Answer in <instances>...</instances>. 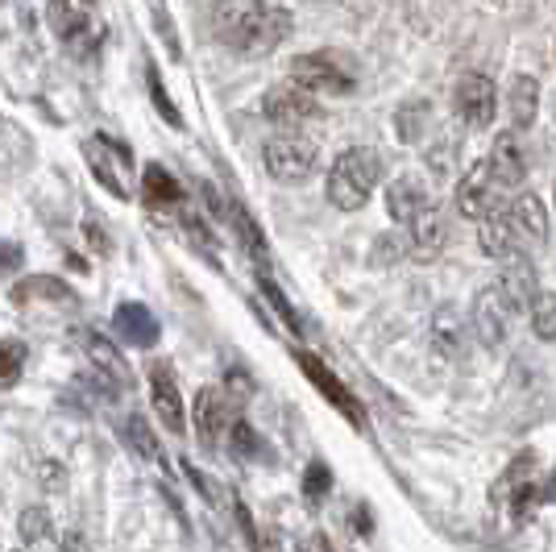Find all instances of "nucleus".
I'll return each mask as SVG.
<instances>
[{
	"label": "nucleus",
	"instance_id": "obj_1",
	"mask_svg": "<svg viewBox=\"0 0 556 552\" xmlns=\"http://www.w3.org/2000/svg\"><path fill=\"white\" fill-rule=\"evenodd\" d=\"M295 29L291 9L270 0H216L212 4V38L237 54H270Z\"/></svg>",
	"mask_w": 556,
	"mask_h": 552
},
{
	"label": "nucleus",
	"instance_id": "obj_2",
	"mask_svg": "<svg viewBox=\"0 0 556 552\" xmlns=\"http://www.w3.org/2000/svg\"><path fill=\"white\" fill-rule=\"evenodd\" d=\"M387 175V159L374 150V146H349L337 154V162L328 166L325 196L332 208L341 212H357V208L370 204L374 187L382 184Z\"/></svg>",
	"mask_w": 556,
	"mask_h": 552
},
{
	"label": "nucleus",
	"instance_id": "obj_3",
	"mask_svg": "<svg viewBox=\"0 0 556 552\" xmlns=\"http://www.w3.org/2000/svg\"><path fill=\"white\" fill-rule=\"evenodd\" d=\"M262 162L278 184H307L320 171V146L303 134H275L262 146Z\"/></svg>",
	"mask_w": 556,
	"mask_h": 552
},
{
	"label": "nucleus",
	"instance_id": "obj_4",
	"mask_svg": "<svg viewBox=\"0 0 556 552\" xmlns=\"http://www.w3.org/2000/svg\"><path fill=\"white\" fill-rule=\"evenodd\" d=\"M291 84L307 88L312 96H349L357 88V75L349 67V59L332 50H316V54L291 59Z\"/></svg>",
	"mask_w": 556,
	"mask_h": 552
},
{
	"label": "nucleus",
	"instance_id": "obj_5",
	"mask_svg": "<svg viewBox=\"0 0 556 552\" xmlns=\"http://www.w3.org/2000/svg\"><path fill=\"white\" fill-rule=\"evenodd\" d=\"M262 113L266 121H275L278 129H303V125H312V121H320L325 109H320V100L300 88V84H278L266 92L262 100Z\"/></svg>",
	"mask_w": 556,
	"mask_h": 552
},
{
	"label": "nucleus",
	"instance_id": "obj_6",
	"mask_svg": "<svg viewBox=\"0 0 556 552\" xmlns=\"http://www.w3.org/2000/svg\"><path fill=\"white\" fill-rule=\"evenodd\" d=\"M510 324H515V312H510L507 300L498 296V287H494V283L482 287L478 300H473V312H469V333L486 349H503L510 337Z\"/></svg>",
	"mask_w": 556,
	"mask_h": 552
},
{
	"label": "nucleus",
	"instance_id": "obj_7",
	"mask_svg": "<svg viewBox=\"0 0 556 552\" xmlns=\"http://www.w3.org/2000/svg\"><path fill=\"white\" fill-rule=\"evenodd\" d=\"M453 104H457V116L469 129H490L494 116H498V88H494L490 75L469 71V75H462V84L453 92Z\"/></svg>",
	"mask_w": 556,
	"mask_h": 552
},
{
	"label": "nucleus",
	"instance_id": "obj_8",
	"mask_svg": "<svg viewBox=\"0 0 556 552\" xmlns=\"http://www.w3.org/2000/svg\"><path fill=\"white\" fill-rule=\"evenodd\" d=\"M510 229H515V246L519 253H532L535 246L548 241V208L535 191H519L515 200L507 204Z\"/></svg>",
	"mask_w": 556,
	"mask_h": 552
},
{
	"label": "nucleus",
	"instance_id": "obj_9",
	"mask_svg": "<svg viewBox=\"0 0 556 552\" xmlns=\"http://www.w3.org/2000/svg\"><path fill=\"white\" fill-rule=\"evenodd\" d=\"M494 287H498V296L507 300V308L515 316H528V308L532 300L540 296V278H535V266L519 253V258H507L503 262V275L494 278Z\"/></svg>",
	"mask_w": 556,
	"mask_h": 552
},
{
	"label": "nucleus",
	"instance_id": "obj_10",
	"mask_svg": "<svg viewBox=\"0 0 556 552\" xmlns=\"http://www.w3.org/2000/svg\"><path fill=\"white\" fill-rule=\"evenodd\" d=\"M88 159H92L96 179L109 187L116 200H129V184H125V175H116V166H121V171H129V166H134V162H129V150L113 138H96V141H88Z\"/></svg>",
	"mask_w": 556,
	"mask_h": 552
},
{
	"label": "nucleus",
	"instance_id": "obj_11",
	"mask_svg": "<svg viewBox=\"0 0 556 552\" xmlns=\"http://www.w3.org/2000/svg\"><path fill=\"white\" fill-rule=\"evenodd\" d=\"M150 399H154V412H159L166 432L179 437L184 432V394H179V382H175L170 366H163V362L150 366Z\"/></svg>",
	"mask_w": 556,
	"mask_h": 552
},
{
	"label": "nucleus",
	"instance_id": "obj_12",
	"mask_svg": "<svg viewBox=\"0 0 556 552\" xmlns=\"http://www.w3.org/2000/svg\"><path fill=\"white\" fill-rule=\"evenodd\" d=\"M486 171L490 179H494V187H503V191L523 187V179H528V159H523V146H519L515 134H498V141H494V150H490L486 159Z\"/></svg>",
	"mask_w": 556,
	"mask_h": 552
},
{
	"label": "nucleus",
	"instance_id": "obj_13",
	"mask_svg": "<svg viewBox=\"0 0 556 552\" xmlns=\"http://www.w3.org/2000/svg\"><path fill=\"white\" fill-rule=\"evenodd\" d=\"M494 179H490L486 162H478L473 171H465V179L457 184V212L469 221H482L490 208H494Z\"/></svg>",
	"mask_w": 556,
	"mask_h": 552
},
{
	"label": "nucleus",
	"instance_id": "obj_14",
	"mask_svg": "<svg viewBox=\"0 0 556 552\" xmlns=\"http://www.w3.org/2000/svg\"><path fill=\"white\" fill-rule=\"evenodd\" d=\"M478 246L486 258L494 262H507V258H519V246H515V229H510V216L507 208H490L478 225ZM528 258V253H523Z\"/></svg>",
	"mask_w": 556,
	"mask_h": 552
},
{
	"label": "nucleus",
	"instance_id": "obj_15",
	"mask_svg": "<svg viewBox=\"0 0 556 552\" xmlns=\"http://www.w3.org/2000/svg\"><path fill=\"white\" fill-rule=\"evenodd\" d=\"M113 328L121 333V341H129V346H159V316L146 303H121L113 316Z\"/></svg>",
	"mask_w": 556,
	"mask_h": 552
},
{
	"label": "nucleus",
	"instance_id": "obj_16",
	"mask_svg": "<svg viewBox=\"0 0 556 552\" xmlns=\"http://www.w3.org/2000/svg\"><path fill=\"white\" fill-rule=\"evenodd\" d=\"M295 362H300L303 374H307V378H312V382L325 391V399L332 403V407H341V412H345L353 424H362V412H357L353 394L345 391V382H341V378H337V374H332V369H328L320 357H312V353H295Z\"/></svg>",
	"mask_w": 556,
	"mask_h": 552
},
{
	"label": "nucleus",
	"instance_id": "obj_17",
	"mask_svg": "<svg viewBox=\"0 0 556 552\" xmlns=\"http://www.w3.org/2000/svg\"><path fill=\"white\" fill-rule=\"evenodd\" d=\"M229 407H225V394L220 391H200L195 394V432L204 440V449H216L220 437L229 432Z\"/></svg>",
	"mask_w": 556,
	"mask_h": 552
},
{
	"label": "nucleus",
	"instance_id": "obj_18",
	"mask_svg": "<svg viewBox=\"0 0 556 552\" xmlns=\"http://www.w3.org/2000/svg\"><path fill=\"white\" fill-rule=\"evenodd\" d=\"M424 208H432L428 187L419 184V179H412V175H399L387 187V212H391V221H399V225H412Z\"/></svg>",
	"mask_w": 556,
	"mask_h": 552
},
{
	"label": "nucleus",
	"instance_id": "obj_19",
	"mask_svg": "<svg viewBox=\"0 0 556 552\" xmlns=\"http://www.w3.org/2000/svg\"><path fill=\"white\" fill-rule=\"evenodd\" d=\"M503 100H507L510 129H532L535 113H540V84L532 75H510Z\"/></svg>",
	"mask_w": 556,
	"mask_h": 552
},
{
	"label": "nucleus",
	"instance_id": "obj_20",
	"mask_svg": "<svg viewBox=\"0 0 556 552\" xmlns=\"http://www.w3.org/2000/svg\"><path fill=\"white\" fill-rule=\"evenodd\" d=\"M17 536H22V552H59L63 544L47 506H25L17 519Z\"/></svg>",
	"mask_w": 556,
	"mask_h": 552
},
{
	"label": "nucleus",
	"instance_id": "obj_21",
	"mask_svg": "<svg viewBox=\"0 0 556 552\" xmlns=\"http://www.w3.org/2000/svg\"><path fill=\"white\" fill-rule=\"evenodd\" d=\"M407 229H412V253L416 258H437L448 246V221H444L441 208H424Z\"/></svg>",
	"mask_w": 556,
	"mask_h": 552
},
{
	"label": "nucleus",
	"instance_id": "obj_22",
	"mask_svg": "<svg viewBox=\"0 0 556 552\" xmlns=\"http://www.w3.org/2000/svg\"><path fill=\"white\" fill-rule=\"evenodd\" d=\"M84 349H88V357H92V366L100 369V378H109L113 387H129V366H125V357H121V349L109 341V337H100V333H84Z\"/></svg>",
	"mask_w": 556,
	"mask_h": 552
},
{
	"label": "nucleus",
	"instance_id": "obj_23",
	"mask_svg": "<svg viewBox=\"0 0 556 552\" xmlns=\"http://www.w3.org/2000/svg\"><path fill=\"white\" fill-rule=\"evenodd\" d=\"M141 196H146V204L150 208H179L184 204V187L179 179L166 171V166H146V175H141Z\"/></svg>",
	"mask_w": 556,
	"mask_h": 552
},
{
	"label": "nucleus",
	"instance_id": "obj_24",
	"mask_svg": "<svg viewBox=\"0 0 556 552\" xmlns=\"http://www.w3.org/2000/svg\"><path fill=\"white\" fill-rule=\"evenodd\" d=\"M75 291H71L63 278L54 275H34V278H22L17 287H13V303H34V300H50V303H63L71 300Z\"/></svg>",
	"mask_w": 556,
	"mask_h": 552
},
{
	"label": "nucleus",
	"instance_id": "obj_25",
	"mask_svg": "<svg viewBox=\"0 0 556 552\" xmlns=\"http://www.w3.org/2000/svg\"><path fill=\"white\" fill-rule=\"evenodd\" d=\"M121 437H125V444L138 453V457L146 461H163V449H159V437L150 432V424L141 419V415H129L125 424H121Z\"/></svg>",
	"mask_w": 556,
	"mask_h": 552
},
{
	"label": "nucleus",
	"instance_id": "obj_26",
	"mask_svg": "<svg viewBox=\"0 0 556 552\" xmlns=\"http://www.w3.org/2000/svg\"><path fill=\"white\" fill-rule=\"evenodd\" d=\"M528 321H532V333L540 341H556V296L553 291H540L528 308Z\"/></svg>",
	"mask_w": 556,
	"mask_h": 552
},
{
	"label": "nucleus",
	"instance_id": "obj_27",
	"mask_svg": "<svg viewBox=\"0 0 556 552\" xmlns=\"http://www.w3.org/2000/svg\"><path fill=\"white\" fill-rule=\"evenodd\" d=\"M432 337H437V349H444V357H453V353H457V341L465 337V324L457 321V312H453V308L437 312V321H432Z\"/></svg>",
	"mask_w": 556,
	"mask_h": 552
},
{
	"label": "nucleus",
	"instance_id": "obj_28",
	"mask_svg": "<svg viewBox=\"0 0 556 552\" xmlns=\"http://www.w3.org/2000/svg\"><path fill=\"white\" fill-rule=\"evenodd\" d=\"M25 369V346L22 341H0V391L17 387Z\"/></svg>",
	"mask_w": 556,
	"mask_h": 552
},
{
	"label": "nucleus",
	"instance_id": "obj_29",
	"mask_svg": "<svg viewBox=\"0 0 556 552\" xmlns=\"http://www.w3.org/2000/svg\"><path fill=\"white\" fill-rule=\"evenodd\" d=\"M146 79H150V96H154V109H159V113H163L166 121H170V125H175V129H179V125H184V116H179V109H175V104H170V96H166L163 79H159V71H150V75H146Z\"/></svg>",
	"mask_w": 556,
	"mask_h": 552
},
{
	"label": "nucleus",
	"instance_id": "obj_30",
	"mask_svg": "<svg viewBox=\"0 0 556 552\" xmlns=\"http://www.w3.org/2000/svg\"><path fill=\"white\" fill-rule=\"evenodd\" d=\"M428 116V104H416V109H399V138L403 141H419V121Z\"/></svg>",
	"mask_w": 556,
	"mask_h": 552
},
{
	"label": "nucleus",
	"instance_id": "obj_31",
	"mask_svg": "<svg viewBox=\"0 0 556 552\" xmlns=\"http://www.w3.org/2000/svg\"><path fill=\"white\" fill-rule=\"evenodd\" d=\"M303 490H307V499H312V503H320V499H325V490H328V469H325V465H312V469H307Z\"/></svg>",
	"mask_w": 556,
	"mask_h": 552
},
{
	"label": "nucleus",
	"instance_id": "obj_32",
	"mask_svg": "<svg viewBox=\"0 0 556 552\" xmlns=\"http://www.w3.org/2000/svg\"><path fill=\"white\" fill-rule=\"evenodd\" d=\"M22 246L17 241H0V271H17L22 266Z\"/></svg>",
	"mask_w": 556,
	"mask_h": 552
},
{
	"label": "nucleus",
	"instance_id": "obj_33",
	"mask_svg": "<svg viewBox=\"0 0 556 552\" xmlns=\"http://www.w3.org/2000/svg\"><path fill=\"white\" fill-rule=\"evenodd\" d=\"M59 552H92V544H88V540H84V536H79V531H71L67 540H63V544H59Z\"/></svg>",
	"mask_w": 556,
	"mask_h": 552
},
{
	"label": "nucleus",
	"instance_id": "obj_34",
	"mask_svg": "<svg viewBox=\"0 0 556 552\" xmlns=\"http://www.w3.org/2000/svg\"><path fill=\"white\" fill-rule=\"evenodd\" d=\"M553 196H556V184H553Z\"/></svg>",
	"mask_w": 556,
	"mask_h": 552
},
{
	"label": "nucleus",
	"instance_id": "obj_35",
	"mask_svg": "<svg viewBox=\"0 0 556 552\" xmlns=\"http://www.w3.org/2000/svg\"><path fill=\"white\" fill-rule=\"evenodd\" d=\"M84 4H88V0H84Z\"/></svg>",
	"mask_w": 556,
	"mask_h": 552
}]
</instances>
